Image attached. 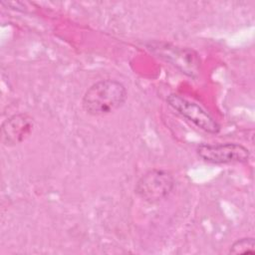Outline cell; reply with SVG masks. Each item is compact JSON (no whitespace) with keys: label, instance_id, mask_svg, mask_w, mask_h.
I'll list each match as a JSON object with an SVG mask.
<instances>
[{"label":"cell","instance_id":"6da1fadb","mask_svg":"<svg viewBox=\"0 0 255 255\" xmlns=\"http://www.w3.org/2000/svg\"><path fill=\"white\" fill-rule=\"evenodd\" d=\"M127 98V89L121 82L106 79L96 82L85 92L82 107L90 116H105L121 109Z\"/></svg>","mask_w":255,"mask_h":255},{"label":"cell","instance_id":"8992f818","mask_svg":"<svg viewBox=\"0 0 255 255\" xmlns=\"http://www.w3.org/2000/svg\"><path fill=\"white\" fill-rule=\"evenodd\" d=\"M34 120L28 114L20 113L6 119L1 126L2 142L13 146L24 141L32 132Z\"/></svg>","mask_w":255,"mask_h":255},{"label":"cell","instance_id":"5b68a950","mask_svg":"<svg viewBox=\"0 0 255 255\" xmlns=\"http://www.w3.org/2000/svg\"><path fill=\"white\" fill-rule=\"evenodd\" d=\"M196 152L203 161L212 164L242 163L248 161L250 157L249 149L236 142L202 143L197 146Z\"/></svg>","mask_w":255,"mask_h":255},{"label":"cell","instance_id":"277c9868","mask_svg":"<svg viewBox=\"0 0 255 255\" xmlns=\"http://www.w3.org/2000/svg\"><path fill=\"white\" fill-rule=\"evenodd\" d=\"M166 103L180 116L203 131L208 133H218L220 131V125L200 105L176 94L168 95Z\"/></svg>","mask_w":255,"mask_h":255},{"label":"cell","instance_id":"3957f363","mask_svg":"<svg viewBox=\"0 0 255 255\" xmlns=\"http://www.w3.org/2000/svg\"><path fill=\"white\" fill-rule=\"evenodd\" d=\"M174 187L172 174L164 169H151L136 182L134 193L147 202H157L170 194Z\"/></svg>","mask_w":255,"mask_h":255},{"label":"cell","instance_id":"52a82bcc","mask_svg":"<svg viewBox=\"0 0 255 255\" xmlns=\"http://www.w3.org/2000/svg\"><path fill=\"white\" fill-rule=\"evenodd\" d=\"M231 254H254L255 240L253 237H244L236 240L229 249Z\"/></svg>","mask_w":255,"mask_h":255},{"label":"cell","instance_id":"7a4b0ae2","mask_svg":"<svg viewBox=\"0 0 255 255\" xmlns=\"http://www.w3.org/2000/svg\"><path fill=\"white\" fill-rule=\"evenodd\" d=\"M146 48L156 57L164 60L190 78L194 79L200 74L199 55L191 48L163 41L149 42L146 44Z\"/></svg>","mask_w":255,"mask_h":255}]
</instances>
